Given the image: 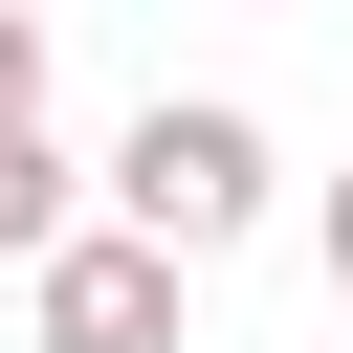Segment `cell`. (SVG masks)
I'll return each instance as SVG.
<instances>
[{"mask_svg": "<svg viewBox=\"0 0 353 353\" xmlns=\"http://www.w3.org/2000/svg\"><path fill=\"white\" fill-rule=\"evenodd\" d=\"M110 221H154L176 265H221V243L265 221V110H221V88L176 110V88H154V110L110 132Z\"/></svg>", "mask_w": 353, "mask_h": 353, "instance_id": "6da1fadb", "label": "cell"}, {"mask_svg": "<svg viewBox=\"0 0 353 353\" xmlns=\"http://www.w3.org/2000/svg\"><path fill=\"white\" fill-rule=\"evenodd\" d=\"M176 287H199V265H176L154 221H66V243L22 265V331H44V353H176Z\"/></svg>", "mask_w": 353, "mask_h": 353, "instance_id": "7a4b0ae2", "label": "cell"}, {"mask_svg": "<svg viewBox=\"0 0 353 353\" xmlns=\"http://www.w3.org/2000/svg\"><path fill=\"white\" fill-rule=\"evenodd\" d=\"M88 199H66V154H44V110H0V265H44Z\"/></svg>", "mask_w": 353, "mask_h": 353, "instance_id": "3957f363", "label": "cell"}, {"mask_svg": "<svg viewBox=\"0 0 353 353\" xmlns=\"http://www.w3.org/2000/svg\"><path fill=\"white\" fill-rule=\"evenodd\" d=\"M0 110H44V0H0Z\"/></svg>", "mask_w": 353, "mask_h": 353, "instance_id": "277c9868", "label": "cell"}, {"mask_svg": "<svg viewBox=\"0 0 353 353\" xmlns=\"http://www.w3.org/2000/svg\"><path fill=\"white\" fill-rule=\"evenodd\" d=\"M331 287H353V176H331Z\"/></svg>", "mask_w": 353, "mask_h": 353, "instance_id": "5b68a950", "label": "cell"}]
</instances>
